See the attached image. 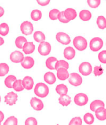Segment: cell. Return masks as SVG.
Here are the masks:
<instances>
[{
    "mask_svg": "<svg viewBox=\"0 0 106 125\" xmlns=\"http://www.w3.org/2000/svg\"><path fill=\"white\" fill-rule=\"evenodd\" d=\"M38 52L41 55L46 56L49 54L51 51V45L49 42H42L38 46Z\"/></svg>",
    "mask_w": 106,
    "mask_h": 125,
    "instance_id": "4",
    "label": "cell"
},
{
    "mask_svg": "<svg viewBox=\"0 0 106 125\" xmlns=\"http://www.w3.org/2000/svg\"><path fill=\"white\" fill-rule=\"evenodd\" d=\"M56 38L58 42H59L61 44L64 45L69 44L71 42L69 36L67 33L64 32L57 33L56 35Z\"/></svg>",
    "mask_w": 106,
    "mask_h": 125,
    "instance_id": "9",
    "label": "cell"
},
{
    "mask_svg": "<svg viewBox=\"0 0 106 125\" xmlns=\"http://www.w3.org/2000/svg\"><path fill=\"white\" fill-rule=\"evenodd\" d=\"M64 16L67 19L69 20L70 21L74 20L77 17V12L76 10L69 8L64 11Z\"/></svg>",
    "mask_w": 106,
    "mask_h": 125,
    "instance_id": "19",
    "label": "cell"
},
{
    "mask_svg": "<svg viewBox=\"0 0 106 125\" xmlns=\"http://www.w3.org/2000/svg\"><path fill=\"white\" fill-rule=\"evenodd\" d=\"M73 45L79 51H84L87 47V42L84 37L77 36L73 40Z\"/></svg>",
    "mask_w": 106,
    "mask_h": 125,
    "instance_id": "2",
    "label": "cell"
},
{
    "mask_svg": "<svg viewBox=\"0 0 106 125\" xmlns=\"http://www.w3.org/2000/svg\"><path fill=\"white\" fill-rule=\"evenodd\" d=\"M20 30L21 33L25 35H29L33 32L34 27L33 24L28 21H25L21 24Z\"/></svg>",
    "mask_w": 106,
    "mask_h": 125,
    "instance_id": "7",
    "label": "cell"
},
{
    "mask_svg": "<svg viewBox=\"0 0 106 125\" xmlns=\"http://www.w3.org/2000/svg\"><path fill=\"white\" fill-rule=\"evenodd\" d=\"M64 57L67 60H72L76 56V50L71 47H66L64 50Z\"/></svg>",
    "mask_w": 106,
    "mask_h": 125,
    "instance_id": "14",
    "label": "cell"
},
{
    "mask_svg": "<svg viewBox=\"0 0 106 125\" xmlns=\"http://www.w3.org/2000/svg\"><path fill=\"white\" fill-rule=\"evenodd\" d=\"M57 19L59 20L60 22L63 23H69L70 21L69 20L67 19V18H65V16H64V11L60 12L58 15Z\"/></svg>",
    "mask_w": 106,
    "mask_h": 125,
    "instance_id": "40",
    "label": "cell"
},
{
    "mask_svg": "<svg viewBox=\"0 0 106 125\" xmlns=\"http://www.w3.org/2000/svg\"><path fill=\"white\" fill-rule=\"evenodd\" d=\"M35 61L33 58L31 57H26L21 62V66L25 69H30L34 65Z\"/></svg>",
    "mask_w": 106,
    "mask_h": 125,
    "instance_id": "13",
    "label": "cell"
},
{
    "mask_svg": "<svg viewBox=\"0 0 106 125\" xmlns=\"http://www.w3.org/2000/svg\"><path fill=\"white\" fill-rule=\"evenodd\" d=\"M36 1L38 5L40 6H45L49 4L51 0H36Z\"/></svg>",
    "mask_w": 106,
    "mask_h": 125,
    "instance_id": "44",
    "label": "cell"
},
{
    "mask_svg": "<svg viewBox=\"0 0 106 125\" xmlns=\"http://www.w3.org/2000/svg\"><path fill=\"white\" fill-rule=\"evenodd\" d=\"M79 71L84 76H87L92 72V67L89 62H84L79 67Z\"/></svg>",
    "mask_w": 106,
    "mask_h": 125,
    "instance_id": "5",
    "label": "cell"
},
{
    "mask_svg": "<svg viewBox=\"0 0 106 125\" xmlns=\"http://www.w3.org/2000/svg\"><path fill=\"white\" fill-rule=\"evenodd\" d=\"M82 124V121L80 117H76L70 121L69 125H81Z\"/></svg>",
    "mask_w": 106,
    "mask_h": 125,
    "instance_id": "41",
    "label": "cell"
},
{
    "mask_svg": "<svg viewBox=\"0 0 106 125\" xmlns=\"http://www.w3.org/2000/svg\"><path fill=\"white\" fill-rule=\"evenodd\" d=\"M9 57H10L11 61L15 63H21L24 59L23 53H22L20 51H18V50H16L12 52Z\"/></svg>",
    "mask_w": 106,
    "mask_h": 125,
    "instance_id": "11",
    "label": "cell"
},
{
    "mask_svg": "<svg viewBox=\"0 0 106 125\" xmlns=\"http://www.w3.org/2000/svg\"><path fill=\"white\" fill-rule=\"evenodd\" d=\"M59 103L63 106H67L71 103V98L67 94L61 96L59 98Z\"/></svg>",
    "mask_w": 106,
    "mask_h": 125,
    "instance_id": "25",
    "label": "cell"
},
{
    "mask_svg": "<svg viewBox=\"0 0 106 125\" xmlns=\"http://www.w3.org/2000/svg\"><path fill=\"white\" fill-rule=\"evenodd\" d=\"M23 85L26 90H31L34 86L33 79L30 76H26L23 79Z\"/></svg>",
    "mask_w": 106,
    "mask_h": 125,
    "instance_id": "17",
    "label": "cell"
},
{
    "mask_svg": "<svg viewBox=\"0 0 106 125\" xmlns=\"http://www.w3.org/2000/svg\"><path fill=\"white\" fill-rule=\"evenodd\" d=\"M56 91L60 96H64L67 94L68 89H67V85L63 84H59L56 87Z\"/></svg>",
    "mask_w": 106,
    "mask_h": 125,
    "instance_id": "24",
    "label": "cell"
},
{
    "mask_svg": "<svg viewBox=\"0 0 106 125\" xmlns=\"http://www.w3.org/2000/svg\"><path fill=\"white\" fill-rule=\"evenodd\" d=\"M16 80V77L15 75H9L6 77V79H4V85L6 87L9 89L13 88V83H15V81Z\"/></svg>",
    "mask_w": 106,
    "mask_h": 125,
    "instance_id": "26",
    "label": "cell"
},
{
    "mask_svg": "<svg viewBox=\"0 0 106 125\" xmlns=\"http://www.w3.org/2000/svg\"><path fill=\"white\" fill-rule=\"evenodd\" d=\"M1 96H0V103H1Z\"/></svg>",
    "mask_w": 106,
    "mask_h": 125,
    "instance_id": "48",
    "label": "cell"
},
{
    "mask_svg": "<svg viewBox=\"0 0 106 125\" xmlns=\"http://www.w3.org/2000/svg\"><path fill=\"white\" fill-rule=\"evenodd\" d=\"M74 103L79 106H84L88 103V96L84 93H78L75 96L74 99Z\"/></svg>",
    "mask_w": 106,
    "mask_h": 125,
    "instance_id": "6",
    "label": "cell"
},
{
    "mask_svg": "<svg viewBox=\"0 0 106 125\" xmlns=\"http://www.w3.org/2000/svg\"><path fill=\"white\" fill-rule=\"evenodd\" d=\"M30 105L33 107V109L35 111L42 110L44 108V103L41 99L36 98V97H33L30 100Z\"/></svg>",
    "mask_w": 106,
    "mask_h": 125,
    "instance_id": "12",
    "label": "cell"
},
{
    "mask_svg": "<svg viewBox=\"0 0 106 125\" xmlns=\"http://www.w3.org/2000/svg\"><path fill=\"white\" fill-rule=\"evenodd\" d=\"M87 4L92 8H97L101 3V0H87Z\"/></svg>",
    "mask_w": 106,
    "mask_h": 125,
    "instance_id": "38",
    "label": "cell"
},
{
    "mask_svg": "<svg viewBox=\"0 0 106 125\" xmlns=\"http://www.w3.org/2000/svg\"><path fill=\"white\" fill-rule=\"evenodd\" d=\"M4 39H3V38H2V37H0V46L3 45L4 44Z\"/></svg>",
    "mask_w": 106,
    "mask_h": 125,
    "instance_id": "47",
    "label": "cell"
},
{
    "mask_svg": "<svg viewBox=\"0 0 106 125\" xmlns=\"http://www.w3.org/2000/svg\"><path fill=\"white\" fill-rule=\"evenodd\" d=\"M104 73V70L101 67L96 66L94 69V74L95 76H100Z\"/></svg>",
    "mask_w": 106,
    "mask_h": 125,
    "instance_id": "42",
    "label": "cell"
},
{
    "mask_svg": "<svg viewBox=\"0 0 106 125\" xmlns=\"http://www.w3.org/2000/svg\"><path fill=\"white\" fill-rule=\"evenodd\" d=\"M4 10L3 7L1 6H0V18L2 17V16L4 15Z\"/></svg>",
    "mask_w": 106,
    "mask_h": 125,
    "instance_id": "46",
    "label": "cell"
},
{
    "mask_svg": "<svg viewBox=\"0 0 106 125\" xmlns=\"http://www.w3.org/2000/svg\"><path fill=\"white\" fill-rule=\"evenodd\" d=\"M69 83L71 84V85L75 86V87H77V86L81 85L82 83V78L79 74L73 72L69 75Z\"/></svg>",
    "mask_w": 106,
    "mask_h": 125,
    "instance_id": "8",
    "label": "cell"
},
{
    "mask_svg": "<svg viewBox=\"0 0 106 125\" xmlns=\"http://www.w3.org/2000/svg\"><path fill=\"white\" fill-rule=\"evenodd\" d=\"M13 88L16 92L23 91L24 89V87L23 85V80L16 79L15 83H13Z\"/></svg>",
    "mask_w": 106,
    "mask_h": 125,
    "instance_id": "27",
    "label": "cell"
},
{
    "mask_svg": "<svg viewBox=\"0 0 106 125\" xmlns=\"http://www.w3.org/2000/svg\"><path fill=\"white\" fill-rule=\"evenodd\" d=\"M34 93L38 97L44 98L47 97L49 94V88L42 83H39L36 85L34 87Z\"/></svg>",
    "mask_w": 106,
    "mask_h": 125,
    "instance_id": "1",
    "label": "cell"
},
{
    "mask_svg": "<svg viewBox=\"0 0 106 125\" xmlns=\"http://www.w3.org/2000/svg\"><path fill=\"white\" fill-rule=\"evenodd\" d=\"M84 121L87 125H92L94 122V117L90 113H87L84 116Z\"/></svg>",
    "mask_w": 106,
    "mask_h": 125,
    "instance_id": "35",
    "label": "cell"
},
{
    "mask_svg": "<svg viewBox=\"0 0 106 125\" xmlns=\"http://www.w3.org/2000/svg\"><path fill=\"white\" fill-rule=\"evenodd\" d=\"M4 125H18V120L15 116H10L3 123Z\"/></svg>",
    "mask_w": 106,
    "mask_h": 125,
    "instance_id": "36",
    "label": "cell"
},
{
    "mask_svg": "<svg viewBox=\"0 0 106 125\" xmlns=\"http://www.w3.org/2000/svg\"><path fill=\"white\" fill-rule=\"evenodd\" d=\"M98 59L102 63L106 64V50H102L98 55Z\"/></svg>",
    "mask_w": 106,
    "mask_h": 125,
    "instance_id": "39",
    "label": "cell"
},
{
    "mask_svg": "<svg viewBox=\"0 0 106 125\" xmlns=\"http://www.w3.org/2000/svg\"><path fill=\"white\" fill-rule=\"evenodd\" d=\"M27 42V39L23 36L17 37L15 40V45L18 49H23L24 45Z\"/></svg>",
    "mask_w": 106,
    "mask_h": 125,
    "instance_id": "29",
    "label": "cell"
},
{
    "mask_svg": "<svg viewBox=\"0 0 106 125\" xmlns=\"http://www.w3.org/2000/svg\"><path fill=\"white\" fill-rule=\"evenodd\" d=\"M25 125H38V121L36 119V118L31 117L28 118L25 121Z\"/></svg>",
    "mask_w": 106,
    "mask_h": 125,
    "instance_id": "43",
    "label": "cell"
},
{
    "mask_svg": "<svg viewBox=\"0 0 106 125\" xmlns=\"http://www.w3.org/2000/svg\"><path fill=\"white\" fill-rule=\"evenodd\" d=\"M4 118V113H3L1 111H0V125H1V123L2 121H3Z\"/></svg>",
    "mask_w": 106,
    "mask_h": 125,
    "instance_id": "45",
    "label": "cell"
},
{
    "mask_svg": "<svg viewBox=\"0 0 106 125\" xmlns=\"http://www.w3.org/2000/svg\"><path fill=\"white\" fill-rule=\"evenodd\" d=\"M17 94L14 92H10L6 94L4 97V102L7 105L9 106H13L15 104L16 101H17Z\"/></svg>",
    "mask_w": 106,
    "mask_h": 125,
    "instance_id": "10",
    "label": "cell"
},
{
    "mask_svg": "<svg viewBox=\"0 0 106 125\" xmlns=\"http://www.w3.org/2000/svg\"><path fill=\"white\" fill-rule=\"evenodd\" d=\"M105 104L102 101L99 100V99H96L90 103V109L92 111L95 112L98 108L100 107H104Z\"/></svg>",
    "mask_w": 106,
    "mask_h": 125,
    "instance_id": "22",
    "label": "cell"
},
{
    "mask_svg": "<svg viewBox=\"0 0 106 125\" xmlns=\"http://www.w3.org/2000/svg\"></svg>",
    "mask_w": 106,
    "mask_h": 125,
    "instance_id": "50",
    "label": "cell"
},
{
    "mask_svg": "<svg viewBox=\"0 0 106 125\" xmlns=\"http://www.w3.org/2000/svg\"></svg>",
    "mask_w": 106,
    "mask_h": 125,
    "instance_id": "49",
    "label": "cell"
},
{
    "mask_svg": "<svg viewBox=\"0 0 106 125\" xmlns=\"http://www.w3.org/2000/svg\"><path fill=\"white\" fill-rule=\"evenodd\" d=\"M57 62V59L54 57H49L46 60V66L49 69L54 70L55 69V65Z\"/></svg>",
    "mask_w": 106,
    "mask_h": 125,
    "instance_id": "21",
    "label": "cell"
},
{
    "mask_svg": "<svg viewBox=\"0 0 106 125\" xmlns=\"http://www.w3.org/2000/svg\"><path fill=\"white\" fill-rule=\"evenodd\" d=\"M31 18L35 21L39 20L42 18V12L39 10H34L31 13Z\"/></svg>",
    "mask_w": 106,
    "mask_h": 125,
    "instance_id": "31",
    "label": "cell"
},
{
    "mask_svg": "<svg viewBox=\"0 0 106 125\" xmlns=\"http://www.w3.org/2000/svg\"><path fill=\"white\" fill-rule=\"evenodd\" d=\"M44 80L47 84H49V85L54 84L56 83V81L55 75L51 72H48L44 74Z\"/></svg>",
    "mask_w": 106,
    "mask_h": 125,
    "instance_id": "18",
    "label": "cell"
},
{
    "mask_svg": "<svg viewBox=\"0 0 106 125\" xmlns=\"http://www.w3.org/2000/svg\"><path fill=\"white\" fill-rule=\"evenodd\" d=\"M9 32V27L6 23H3L0 25V35L6 36Z\"/></svg>",
    "mask_w": 106,
    "mask_h": 125,
    "instance_id": "32",
    "label": "cell"
},
{
    "mask_svg": "<svg viewBox=\"0 0 106 125\" xmlns=\"http://www.w3.org/2000/svg\"><path fill=\"white\" fill-rule=\"evenodd\" d=\"M97 25L99 28L104 30L106 28V19L104 16H99L97 18L96 20Z\"/></svg>",
    "mask_w": 106,
    "mask_h": 125,
    "instance_id": "30",
    "label": "cell"
},
{
    "mask_svg": "<svg viewBox=\"0 0 106 125\" xmlns=\"http://www.w3.org/2000/svg\"><path fill=\"white\" fill-rule=\"evenodd\" d=\"M60 11L58 9L54 8V9L51 10L49 13V17L52 20H56L58 18V15Z\"/></svg>",
    "mask_w": 106,
    "mask_h": 125,
    "instance_id": "37",
    "label": "cell"
},
{
    "mask_svg": "<svg viewBox=\"0 0 106 125\" xmlns=\"http://www.w3.org/2000/svg\"><path fill=\"white\" fill-rule=\"evenodd\" d=\"M34 39L36 42L38 43H41L44 42L46 39L45 35L41 31H37L34 33Z\"/></svg>",
    "mask_w": 106,
    "mask_h": 125,
    "instance_id": "28",
    "label": "cell"
},
{
    "mask_svg": "<svg viewBox=\"0 0 106 125\" xmlns=\"http://www.w3.org/2000/svg\"><path fill=\"white\" fill-rule=\"evenodd\" d=\"M57 77L61 81H65L69 77V74L67 69L61 68L57 70Z\"/></svg>",
    "mask_w": 106,
    "mask_h": 125,
    "instance_id": "15",
    "label": "cell"
},
{
    "mask_svg": "<svg viewBox=\"0 0 106 125\" xmlns=\"http://www.w3.org/2000/svg\"><path fill=\"white\" fill-rule=\"evenodd\" d=\"M23 50L25 54H31L34 52L35 50V45L33 42H27L24 45L23 47Z\"/></svg>",
    "mask_w": 106,
    "mask_h": 125,
    "instance_id": "20",
    "label": "cell"
},
{
    "mask_svg": "<svg viewBox=\"0 0 106 125\" xmlns=\"http://www.w3.org/2000/svg\"><path fill=\"white\" fill-rule=\"evenodd\" d=\"M79 18L81 20L87 21L91 19L92 13L87 10H83L79 13Z\"/></svg>",
    "mask_w": 106,
    "mask_h": 125,
    "instance_id": "23",
    "label": "cell"
},
{
    "mask_svg": "<svg viewBox=\"0 0 106 125\" xmlns=\"http://www.w3.org/2000/svg\"><path fill=\"white\" fill-rule=\"evenodd\" d=\"M69 63H67L65 60H57V62H56L55 65V69L56 70H58L59 69H61V68H64V69H69Z\"/></svg>",
    "mask_w": 106,
    "mask_h": 125,
    "instance_id": "33",
    "label": "cell"
},
{
    "mask_svg": "<svg viewBox=\"0 0 106 125\" xmlns=\"http://www.w3.org/2000/svg\"><path fill=\"white\" fill-rule=\"evenodd\" d=\"M9 71V67L7 63H0V77H3L6 75Z\"/></svg>",
    "mask_w": 106,
    "mask_h": 125,
    "instance_id": "34",
    "label": "cell"
},
{
    "mask_svg": "<svg viewBox=\"0 0 106 125\" xmlns=\"http://www.w3.org/2000/svg\"><path fill=\"white\" fill-rule=\"evenodd\" d=\"M103 40L100 37H94L92 38L89 43L90 49L93 52H98L103 47Z\"/></svg>",
    "mask_w": 106,
    "mask_h": 125,
    "instance_id": "3",
    "label": "cell"
},
{
    "mask_svg": "<svg viewBox=\"0 0 106 125\" xmlns=\"http://www.w3.org/2000/svg\"><path fill=\"white\" fill-rule=\"evenodd\" d=\"M96 117L99 121H104L106 119V109L104 107H100L95 111Z\"/></svg>",
    "mask_w": 106,
    "mask_h": 125,
    "instance_id": "16",
    "label": "cell"
}]
</instances>
